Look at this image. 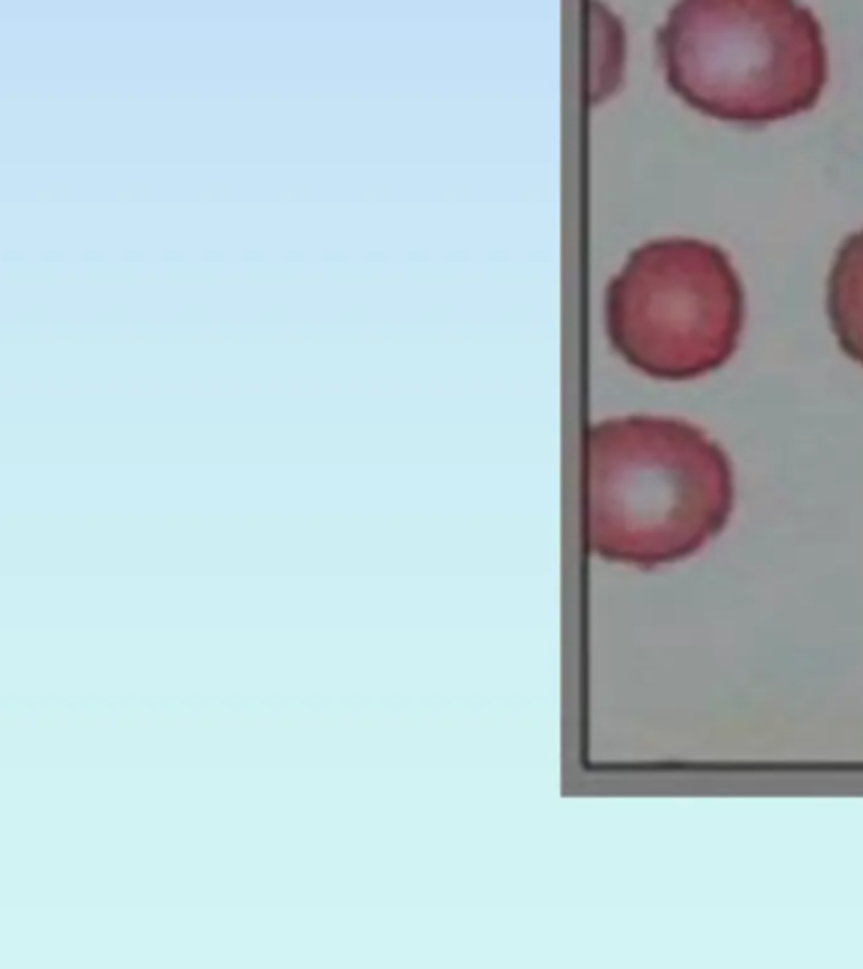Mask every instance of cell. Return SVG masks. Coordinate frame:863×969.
Listing matches in <instances>:
<instances>
[{"label": "cell", "instance_id": "cell-5", "mask_svg": "<svg viewBox=\"0 0 863 969\" xmlns=\"http://www.w3.org/2000/svg\"><path fill=\"white\" fill-rule=\"evenodd\" d=\"M588 101L601 104L621 87L626 61L624 25L601 0L588 3Z\"/></svg>", "mask_w": 863, "mask_h": 969}, {"label": "cell", "instance_id": "cell-4", "mask_svg": "<svg viewBox=\"0 0 863 969\" xmlns=\"http://www.w3.org/2000/svg\"><path fill=\"white\" fill-rule=\"evenodd\" d=\"M828 319L840 349L863 367V228L840 246L828 275Z\"/></svg>", "mask_w": 863, "mask_h": 969}, {"label": "cell", "instance_id": "cell-3", "mask_svg": "<svg viewBox=\"0 0 863 969\" xmlns=\"http://www.w3.org/2000/svg\"><path fill=\"white\" fill-rule=\"evenodd\" d=\"M740 275L705 240L669 238L636 247L606 293L611 344L654 379L684 381L727 364L740 344Z\"/></svg>", "mask_w": 863, "mask_h": 969}, {"label": "cell", "instance_id": "cell-2", "mask_svg": "<svg viewBox=\"0 0 863 969\" xmlns=\"http://www.w3.org/2000/svg\"><path fill=\"white\" fill-rule=\"evenodd\" d=\"M657 51L669 89L719 122L791 119L828 81L823 28L798 0H677Z\"/></svg>", "mask_w": 863, "mask_h": 969}, {"label": "cell", "instance_id": "cell-1", "mask_svg": "<svg viewBox=\"0 0 863 969\" xmlns=\"http://www.w3.org/2000/svg\"><path fill=\"white\" fill-rule=\"evenodd\" d=\"M735 478L725 450L671 417L598 422L584 444V536L604 561L677 564L727 526Z\"/></svg>", "mask_w": 863, "mask_h": 969}]
</instances>
